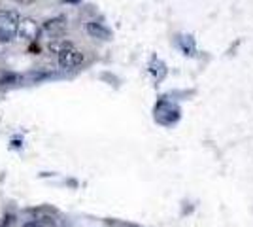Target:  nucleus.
<instances>
[{
	"mask_svg": "<svg viewBox=\"0 0 253 227\" xmlns=\"http://www.w3.org/2000/svg\"><path fill=\"white\" fill-rule=\"evenodd\" d=\"M21 15L15 10H0V44H10L17 36Z\"/></svg>",
	"mask_w": 253,
	"mask_h": 227,
	"instance_id": "nucleus-1",
	"label": "nucleus"
},
{
	"mask_svg": "<svg viewBox=\"0 0 253 227\" xmlns=\"http://www.w3.org/2000/svg\"><path fill=\"white\" fill-rule=\"evenodd\" d=\"M84 59H85L84 51H80L78 47L70 45V44H66L63 49H59V57H57L59 66L64 68V70H72L76 66H80L84 63Z\"/></svg>",
	"mask_w": 253,
	"mask_h": 227,
	"instance_id": "nucleus-2",
	"label": "nucleus"
},
{
	"mask_svg": "<svg viewBox=\"0 0 253 227\" xmlns=\"http://www.w3.org/2000/svg\"><path fill=\"white\" fill-rule=\"evenodd\" d=\"M40 31H42V27H40V23L36 21V19H32V17H21L19 29H17V36L21 40H25V42H32V40L38 38Z\"/></svg>",
	"mask_w": 253,
	"mask_h": 227,
	"instance_id": "nucleus-3",
	"label": "nucleus"
},
{
	"mask_svg": "<svg viewBox=\"0 0 253 227\" xmlns=\"http://www.w3.org/2000/svg\"><path fill=\"white\" fill-rule=\"evenodd\" d=\"M66 15H57V17H53L49 19L47 23H43L42 31L45 36H49V38H55V36H61V34L66 31Z\"/></svg>",
	"mask_w": 253,
	"mask_h": 227,
	"instance_id": "nucleus-4",
	"label": "nucleus"
},
{
	"mask_svg": "<svg viewBox=\"0 0 253 227\" xmlns=\"http://www.w3.org/2000/svg\"><path fill=\"white\" fill-rule=\"evenodd\" d=\"M31 214L34 216V220H36L42 227H55L57 226V214L53 212L51 208H47V206H42V208H32Z\"/></svg>",
	"mask_w": 253,
	"mask_h": 227,
	"instance_id": "nucleus-5",
	"label": "nucleus"
},
{
	"mask_svg": "<svg viewBox=\"0 0 253 227\" xmlns=\"http://www.w3.org/2000/svg\"><path fill=\"white\" fill-rule=\"evenodd\" d=\"M87 34L93 36V38H98V40H112V31L98 21H89L87 23Z\"/></svg>",
	"mask_w": 253,
	"mask_h": 227,
	"instance_id": "nucleus-6",
	"label": "nucleus"
},
{
	"mask_svg": "<svg viewBox=\"0 0 253 227\" xmlns=\"http://www.w3.org/2000/svg\"><path fill=\"white\" fill-rule=\"evenodd\" d=\"M21 227H42V226H40V224H38L36 220H31V222H25V224H23Z\"/></svg>",
	"mask_w": 253,
	"mask_h": 227,
	"instance_id": "nucleus-7",
	"label": "nucleus"
},
{
	"mask_svg": "<svg viewBox=\"0 0 253 227\" xmlns=\"http://www.w3.org/2000/svg\"><path fill=\"white\" fill-rule=\"evenodd\" d=\"M15 2H19V4H23V6H29V4L36 2V0H15Z\"/></svg>",
	"mask_w": 253,
	"mask_h": 227,
	"instance_id": "nucleus-8",
	"label": "nucleus"
},
{
	"mask_svg": "<svg viewBox=\"0 0 253 227\" xmlns=\"http://www.w3.org/2000/svg\"><path fill=\"white\" fill-rule=\"evenodd\" d=\"M126 227H134V226H126Z\"/></svg>",
	"mask_w": 253,
	"mask_h": 227,
	"instance_id": "nucleus-9",
	"label": "nucleus"
}]
</instances>
